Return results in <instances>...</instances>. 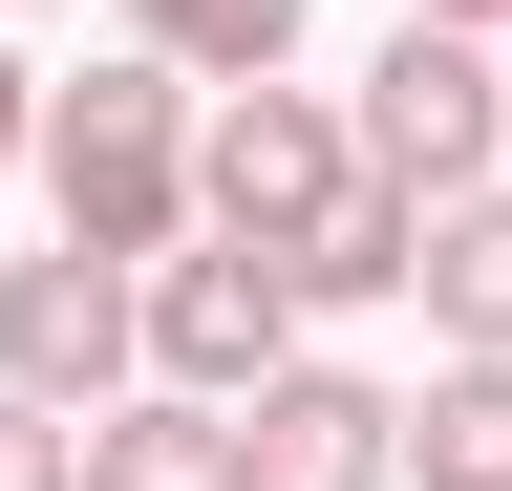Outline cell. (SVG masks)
<instances>
[{
    "instance_id": "4fadbf2b",
    "label": "cell",
    "mask_w": 512,
    "mask_h": 491,
    "mask_svg": "<svg viewBox=\"0 0 512 491\" xmlns=\"http://www.w3.org/2000/svg\"><path fill=\"white\" fill-rule=\"evenodd\" d=\"M22 150H43V65L0 43V193H22Z\"/></svg>"
},
{
    "instance_id": "52a82bcc",
    "label": "cell",
    "mask_w": 512,
    "mask_h": 491,
    "mask_svg": "<svg viewBox=\"0 0 512 491\" xmlns=\"http://www.w3.org/2000/svg\"><path fill=\"white\" fill-rule=\"evenodd\" d=\"M406 299H427V342L512 363V193H427V257H406Z\"/></svg>"
},
{
    "instance_id": "ba28073f",
    "label": "cell",
    "mask_w": 512,
    "mask_h": 491,
    "mask_svg": "<svg viewBox=\"0 0 512 491\" xmlns=\"http://www.w3.org/2000/svg\"><path fill=\"white\" fill-rule=\"evenodd\" d=\"M86 491H235V406H192V385L86 406Z\"/></svg>"
},
{
    "instance_id": "7c38bea8",
    "label": "cell",
    "mask_w": 512,
    "mask_h": 491,
    "mask_svg": "<svg viewBox=\"0 0 512 491\" xmlns=\"http://www.w3.org/2000/svg\"><path fill=\"white\" fill-rule=\"evenodd\" d=\"M0 491H86V406H22V385H0Z\"/></svg>"
},
{
    "instance_id": "6da1fadb",
    "label": "cell",
    "mask_w": 512,
    "mask_h": 491,
    "mask_svg": "<svg viewBox=\"0 0 512 491\" xmlns=\"http://www.w3.org/2000/svg\"><path fill=\"white\" fill-rule=\"evenodd\" d=\"M43 214L86 235V257H128L150 278L171 235H192V86L150 65V43H128V65H86V86H43Z\"/></svg>"
},
{
    "instance_id": "8fae6325",
    "label": "cell",
    "mask_w": 512,
    "mask_h": 491,
    "mask_svg": "<svg viewBox=\"0 0 512 491\" xmlns=\"http://www.w3.org/2000/svg\"><path fill=\"white\" fill-rule=\"evenodd\" d=\"M406 257H427V193H384V171H363V193L320 214L278 278H299V321H320V299H406Z\"/></svg>"
},
{
    "instance_id": "8992f818",
    "label": "cell",
    "mask_w": 512,
    "mask_h": 491,
    "mask_svg": "<svg viewBox=\"0 0 512 491\" xmlns=\"http://www.w3.org/2000/svg\"><path fill=\"white\" fill-rule=\"evenodd\" d=\"M235 491H406V406L363 363H278L235 406Z\"/></svg>"
},
{
    "instance_id": "5bb4252c",
    "label": "cell",
    "mask_w": 512,
    "mask_h": 491,
    "mask_svg": "<svg viewBox=\"0 0 512 491\" xmlns=\"http://www.w3.org/2000/svg\"><path fill=\"white\" fill-rule=\"evenodd\" d=\"M406 22H470V43H491V22H512V0H406Z\"/></svg>"
},
{
    "instance_id": "5b68a950",
    "label": "cell",
    "mask_w": 512,
    "mask_h": 491,
    "mask_svg": "<svg viewBox=\"0 0 512 491\" xmlns=\"http://www.w3.org/2000/svg\"><path fill=\"white\" fill-rule=\"evenodd\" d=\"M278 363H299V278L256 257V235H214V257L171 235V257H150V385H192V406H256Z\"/></svg>"
},
{
    "instance_id": "9c48e42d",
    "label": "cell",
    "mask_w": 512,
    "mask_h": 491,
    "mask_svg": "<svg viewBox=\"0 0 512 491\" xmlns=\"http://www.w3.org/2000/svg\"><path fill=\"white\" fill-rule=\"evenodd\" d=\"M406 491H512V363H470V342L427 363V406H406Z\"/></svg>"
},
{
    "instance_id": "7a4b0ae2",
    "label": "cell",
    "mask_w": 512,
    "mask_h": 491,
    "mask_svg": "<svg viewBox=\"0 0 512 491\" xmlns=\"http://www.w3.org/2000/svg\"><path fill=\"white\" fill-rule=\"evenodd\" d=\"M342 193H363V129H342V107H320L299 65H278V86H214V129H192V214H214V235L299 257V235L342 214Z\"/></svg>"
},
{
    "instance_id": "277c9868",
    "label": "cell",
    "mask_w": 512,
    "mask_h": 491,
    "mask_svg": "<svg viewBox=\"0 0 512 491\" xmlns=\"http://www.w3.org/2000/svg\"><path fill=\"white\" fill-rule=\"evenodd\" d=\"M128 363H150V278L128 257H0V385L22 406H128Z\"/></svg>"
},
{
    "instance_id": "30bf717a",
    "label": "cell",
    "mask_w": 512,
    "mask_h": 491,
    "mask_svg": "<svg viewBox=\"0 0 512 491\" xmlns=\"http://www.w3.org/2000/svg\"><path fill=\"white\" fill-rule=\"evenodd\" d=\"M128 43H150L171 86H278L299 65V0H128Z\"/></svg>"
},
{
    "instance_id": "3957f363",
    "label": "cell",
    "mask_w": 512,
    "mask_h": 491,
    "mask_svg": "<svg viewBox=\"0 0 512 491\" xmlns=\"http://www.w3.org/2000/svg\"><path fill=\"white\" fill-rule=\"evenodd\" d=\"M342 129H363V171H384V193H491V171H512V65H491L470 22H406V43L363 65V107H342Z\"/></svg>"
}]
</instances>
